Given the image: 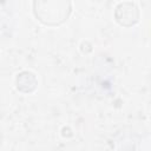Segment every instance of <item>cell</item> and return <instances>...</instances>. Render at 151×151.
<instances>
[{"mask_svg": "<svg viewBox=\"0 0 151 151\" xmlns=\"http://www.w3.org/2000/svg\"><path fill=\"white\" fill-rule=\"evenodd\" d=\"M17 87L19 91L21 92H25V93H29V92H33L38 85V81H37V78L33 73L28 72V71H24L21 73L18 74L17 77Z\"/></svg>", "mask_w": 151, "mask_h": 151, "instance_id": "obj_3", "label": "cell"}, {"mask_svg": "<svg viewBox=\"0 0 151 151\" xmlns=\"http://www.w3.org/2000/svg\"><path fill=\"white\" fill-rule=\"evenodd\" d=\"M114 17L118 24L123 26H132L138 22L139 11L138 7L132 2H123L117 6Z\"/></svg>", "mask_w": 151, "mask_h": 151, "instance_id": "obj_2", "label": "cell"}, {"mask_svg": "<svg viewBox=\"0 0 151 151\" xmlns=\"http://www.w3.org/2000/svg\"><path fill=\"white\" fill-rule=\"evenodd\" d=\"M33 11L39 21L48 26H57L67 20L71 13L70 0H34Z\"/></svg>", "mask_w": 151, "mask_h": 151, "instance_id": "obj_1", "label": "cell"}]
</instances>
